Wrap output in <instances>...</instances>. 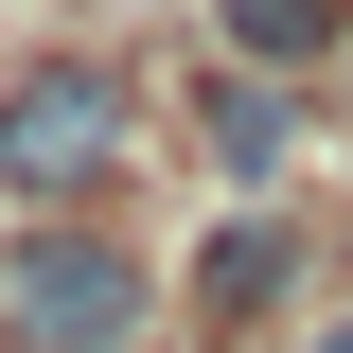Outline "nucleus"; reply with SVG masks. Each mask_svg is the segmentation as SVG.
Returning a JSON list of instances; mask_svg holds the SVG:
<instances>
[{"instance_id": "nucleus-1", "label": "nucleus", "mask_w": 353, "mask_h": 353, "mask_svg": "<svg viewBox=\"0 0 353 353\" xmlns=\"http://www.w3.org/2000/svg\"><path fill=\"white\" fill-rule=\"evenodd\" d=\"M176 318V265L106 212H18L0 230V353H141Z\"/></svg>"}, {"instance_id": "nucleus-2", "label": "nucleus", "mask_w": 353, "mask_h": 353, "mask_svg": "<svg viewBox=\"0 0 353 353\" xmlns=\"http://www.w3.org/2000/svg\"><path fill=\"white\" fill-rule=\"evenodd\" d=\"M141 159V71L124 53H18L0 71V212H106Z\"/></svg>"}, {"instance_id": "nucleus-3", "label": "nucleus", "mask_w": 353, "mask_h": 353, "mask_svg": "<svg viewBox=\"0 0 353 353\" xmlns=\"http://www.w3.org/2000/svg\"><path fill=\"white\" fill-rule=\"evenodd\" d=\"M176 318H194L212 353L301 336V318H318V212H301V194H230V212L176 248Z\"/></svg>"}, {"instance_id": "nucleus-4", "label": "nucleus", "mask_w": 353, "mask_h": 353, "mask_svg": "<svg viewBox=\"0 0 353 353\" xmlns=\"http://www.w3.org/2000/svg\"><path fill=\"white\" fill-rule=\"evenodd\" d=\"M194 159H212L230 194H301V159H318V106H301V71H248V53H230V71L194 88Z\"/></svg>"}, {"instance_id": "nucleus-5", "label": "nucleus", "mask_w": 353, "mask_h": 353, "mask_svg": "<svg viewBox=\"0 0 353 353\" xmlns=\"http://www.w3.org/2000/svg\"><path fill=\"white\" fill-rule=\"evenodd\" d=\"M212 18H230L248 71H336V18H353V0H212Z\"/></svg>"}, {"instance_id": "nucleus-6", "label": "nucleus", "mask_w": 353, "mask_h": 353, "mask_svg": "<svg viewBox=\"0 0 353 353\" xmlns=\"http://www.w3.org/2000/svg\"><path fill=\"white\" fill-rule=\"evenodd\" d=\"M283 353H353V318H301V336H283Z\"/></svg>"}]
</instances>
